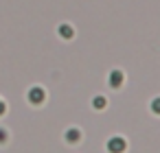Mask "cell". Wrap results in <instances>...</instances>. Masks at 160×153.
Instances as JSON below:
<instances>
[{"label":"cell","instance_id":"obj_6","mask_svg":"<svg viewBox=\"0 0 160 153\" xmlns=\"http://www.w3.org/2000/svg\"><path fill=\"white\" fill-rule=\"evenodd\" d=\"M105 103H108V101H105V96H94V98H92V105H94L97 109H103V107H105Z\"/></svg>","mask_w":160,"mask_h":153},{"label":"cell","instance_id":"obj_9","mask_svg":"<svg viewBox=\"0 0 160 153\" xmlns=\"http://www.w3.org/2000/svg\"><path fill=\"white\" fill-rule=\"evenodd\" d=\"M2 114H5V103L0 101V116H2Z\"/></svg>","mask_w":160,"mask_h":153},{"label":"cell","instance_id":"obj_3","mask_svg":"<svg viewBox=\"0 0 160 153\" xmlns=\"http://www.w3.org/2000/svg\"><path fill=\"white\" fill-rule=\"evenodd\" d=\"M108 83H110V88H121L123 85V72L121 70H112L110 72V77H108Z\"/></svg>","mask_w":160,"mask_h":153},{"label":"cell","instance_id":"obj_4","mask_svg":"<svg viewBox=\"0 0 160 153\" xmlns=\"http://www.w3.org/2000/svg\"><path fill=\"white\" fill-rule=\"evenodd\" d=\"M79 140H81V131H79L77 127H70V129L66 131V142L75 144V142H79Z\"/></svg>","mask_w":160,"mask_h":153},{"label":"cell","instance_id":"obj_8","mask_svg":"<svg viewBox=\"0 0 160 153\" xmlns=\"http://www.w3.org/2000/svg\"><path fill=\"white\" fill-rule=\"evenodd\" d=\"M0 142H7V131L0 127Z\"/></svg>","mask_w":160,"mask_h":153},{"label":"cell","instance_id":"obj_2","mask_svg":"<svg viewBox=\"0 0 160 153\" xmlns=\"http://www.w3.org/2000/svg\"><path fill=\"white\" fill-rule=\"evenodd\" d=\"M44 98H46V94H44V90L42 88H31L29 90V103H33V105H40V103H44Z\"/></svg>","mask_w":160,"mask_h":153},{"label":"cell","instance_id":"obj_7","mask_svg":"<svg viewBox=\"0 0 160 153\" xmlns=\"http://www.w3.org/2000/svg\"><path fill=\"white\" fill-rule=\"evenodd\" d=\"M151 112H153V114H158V116H160V96H158V98H153V101H151Z\"/></svg>","mask_w":160,"mask_h":153},{"label":"cell","instance_id":"obj_1","mask_svg":"<svg viewBox=\"0 0 160 153\" xmlns=\"http://www.w3.org/2000/svg\"><path fill=\"white\" fill-rule=\"evenodd\" d=\"M127 149V142H125V138H121V136H114V138H110L108 140V151L110 153H123Z\"/></svg>","mask_w":160,"mask_h":153},{"label":"cell","instance_id":"obj_5","mask_svg":"<svg viewBox=\"0 0 160 153\" xmlns=\"http://www.w3.org/2000/svg\"><path fill=\"white\" fill-rule=\"evenodd\" d=\"M57 31H59V35H62L64 40H70V37L75 35V31H72V26H68V24H62V26H59Z\"/></svg>","mask_w":160,"mask_h":153}]
</instances>
